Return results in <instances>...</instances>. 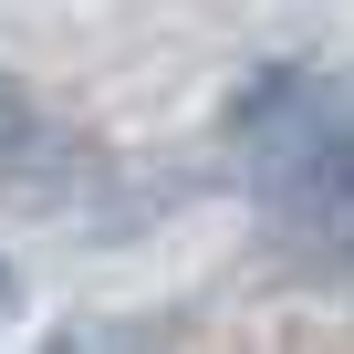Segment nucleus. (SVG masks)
I'll use <instances>...</instances> for the list:
<instances>
[{
    "label": "nucleus",
    "instance_id": "f03ea898",
    "mask_svg": "<svg viewBox=\"0 0 354 354\" xmlns=\"http://www.w3.org/2000/svg\"><path fill=\"white\" fill-rule=\"evenodd\" d=\"M32 136H42V104H32V84H21V73H0V167H11Z\"/></svg>",
    "mask_w": 354,
    "mask_h": 354
},
{
    "label": "nucleus",
    "instance_id": "f257e3e1",
    "mask_svg": "<svg viewBox=\"0 0 354 354\" xmlns=\"http://www.w3.org/2000/svg\"><path fill=\"white\" fill-rule=\"evenodd\" d=\"M261 219L302 271L354 281V125H333L323 104H302L271 146H261Z\"/></svg>",
    "mask_w": 354,
    "mask_h": 354
},
{
    "label": "nucleus",
    "instance_id": "7ed1b4c3",
    "mask_svg": "<svg viewBox=\"0 0 354 354\" xmlns=\"http://www.w3.org/2000/svg\"><path fill=\"white\" fill-rule=\"evenodd\" d=\"M0 302H11V261H0Z\"/></svg>",
    "mask_w": 354,
    "mask_h": 354
}]
</instances>
